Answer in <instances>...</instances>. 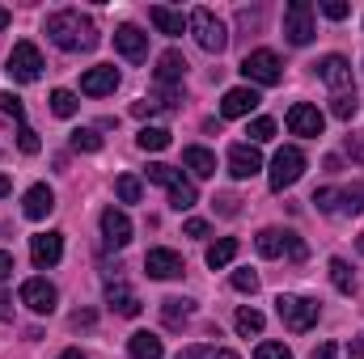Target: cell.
Masks as SVG:
<instances>
[{
  "label": "cell",
  "mask_w": 364,
  "mask_h": 359,
  "mask_svg": "<svg viewBox=\"0 0 364 359\" xmlns=\"http://www.w3.org/2000/svg\"><path fill=\"white\" fill-rule=\"evenodd\" d=\"M195 203H199V190H195V182H174V186H170V207H174V211H191V207H195Z\"/></svg>",
  "instance_id": "83f0119b"
},
{
  "label": "cell",
  "mask_w": 364,
  "mask_h": 359,
  "mask_svg": "<svg viewBox=\"0 0 364 359\" xmlns=\"http://www.w3.org/2000/svg\"><path fill=\"white\" fill-rule=\"evenodd\" d=\"M314 359H335V347H331V343H322V347L314 351Z\"/></svg>",
  "instance_id": "f907efd6"
},
{
  "label": "cell",
  "mask_w": 364,
  "mask_h": 359,
  "mask_svg": "<svg viewBox=\"0 0 364 359\" xmlns=\"http://www.w3.org/2000/svg\"><path fill=\"white\" fill-rule=\"evenodd\" d=\"M55 300H60V292H55V283H47V279H26L21 283V304L30 309V313H55Z\"/></svg>",
  "instance_id": "9c48e42d"
},
{
  "label": "cell",
  "mask_w": 364,
  "mask_h": 359,
  "mask_svg": "<svg viewBox=\"0 0 364 359\" xmlns=\"http://www.w3.org/2000/svg\"><path fill=\"white\" fill-rule=\"evenodd\" d=\"M136 144H140L144 153H161V148H170V131H166V127H144V131L136 136Z\"/></svg>",
  "instance_id": "4dcf8cb0"
},
{
  "label": "cell",
  "mask_w": 364,
  "mask_h": 359,
  "mask_svg": "<svg viewBox=\"0 0 364 359\" xmlns=\"http://www.w3.org/2000/svg\"><path fill=\"white\" fill-rule=\"evenodd\" d=\"M157 110H161V101H149V97L132 106V114H136V118H149V114H157Z\"/></svg>",
  "instance_id": "f6af8a7d"
},
{
  "label": "cell",
  "mask_w": 364,
  "mask_h": 359,
  "mask_svg": "<svg viewBox=\"0 0 364 359\" xmlns=\"http://www.w3.org/2000/svg\"><path fill=\"white\" fill-rule=\"evenodd\" d=\"M0 321H13V300L0 292Z\"/></svg>",
  "instance_id": "c3c4849f"
},
{
  "label": "cell",
  "mask_w": 364,
  "mask_h": 359,
  "mask_svg": "<svg viewBox=\"0 0 364 359\" xmlns=\"http://www.w3.org/2000/svg\"><path fill=\"white\" fill-rule=\"evenodd\" d=\"M246 136H250V144L259 148V144H267V140L275 136V123H272V118H255V123L246 127Z\"/></svg>",
  "instance_id": "8d00e7d4"
},
{
  "label": "cell",
  "mask_w": 364,
  "mask_h": 359,
  "mask_svg": "<svg viewBox=\"0 0 364 359\" xmlns=\"http://www.w3.org/2000/svg\"><path fill=\"white\" fill-rule=\"evenodd\" d=\"M55 359H85L81 351H64V355H55Z\"/></svg>",
  "instance_id": "11a10c76"
},
{
  "label": "cell",
  "mask_w": 364,
  "mask_h": 359,
  "mask_svg": "<svg viewBox=\"0 0 364 359\" xmlns=\"http://www.w3.org/2000/svg\"><path fill=\"white\" fill-rule=\"evenodd\" d=\"M0 110H4L9 118H17V123L26 118V106H21V97H17V93H0Z\"/></svg>",
  "instance_id": "60d3db41"
},
{
  "label": "cell",
  "mask_w": 364,
  "mask_h": 359,
  "mask_svg": "<svg viewBox=\"0 0 364 359\" xmlns=\"http://www.w3.org/2000/svg\"><path fill=\"white\" fill-rule=\"evenodd\" d=\"M305 174V153L301 148H279L275 153V161H272V174H267V182H272V190H288L292 182Z\"/></svg>",
  "instance_id": "52a82bcc"
},
{
  "label": "cell",
  "mask_w": 364,
  "mask_h": 359,
  "mask_svg": "<svg viewBox=\"0 0 364 359\" xmlns=\"http://www.w3.org/2000/svg\"><path fill=\"white\" fill-rule=\"evenodd\" d=\"M182 165H186L195 178H212V174H216V153L191 144V148H182Z\"/></svg>",
  "instance_id": "44dd1931"
},
{
  "label": "cell",
  "mask_w": 364,
  "mask_h": 359,
  "mask_svg": "<svg viewBox=\"0 0 364 359\" xmlns=\"http://www.w3.org/2000/svg\"><path fill=\"white\" fill-rule=\"evenodd\" d=\"M314 203H318V211H326V216H339V190H335V186H322V190H314Z\"/></svg>",
  "instance_id": "d590c367"
},
{
  "label": "cell",
  "mask_w": 364,
  "mask_h": 359,
  "mask_svg": "<svg viewBox=\"0 0 364 359\" xmlns=\"http://www.w3.org/2000/svg\"><path fill=\"white\" fill-rule=\"evenodd\" d=\"M259 101H263V97L250 89V85H237V89L225 93V101H220V114H225V118H246V114H250Z\"/></svg>",
  "instance_id": "d6986e66"
},
{
  "label": "cell",
  "mask_w": 364,
  "mask_h": 359,
  "mask_svg": "<svg viewBox=\"0 0 364 359\" xmlns=\"http://www.w3.org/2000/svg\"><path fill=\"white\" fill-rule=\"evenodd\" d=\"M229 283H233L237 292H250V296L259 292V275H255V270H233V279H229Z\"/></svg>",
  "instance_id": "ab89813d"
},
{
  "label": "cell",
  "mask_w": 364,
  "mask_h": 359,
  "mask_svg": "<svg viewBox=\"0 0 364 359\" xmlns=\"http://www.w3.org/2000/svg\"><path fill=\"white\" fill-rule=\"evenodd\" d=\"M13 81H21V85H30V81H38L43 77V51L34 47V43H17L13 51H9V68H4Z\"/></svg>",
  "instance_id": "8992f818"
},
{
  "label": "cell",
  "mask_w": 364,
  "mask_h": 359,
  "mask_svg": "<svg viewBox=\"0 0 364 359\" xmlns=\"http://www.w3.org/2000/svg\"><path fill=\"white\" fill-rule=\"evenodd\" d=\"M9 190H13V182H9V178H4V174H0V199H4Z\"/></svg>",
  "instance_id": "816d5d0a"
},
{
  "label": "cell",
  "mask_w": 364,
  "mask_h": 359,
  "mask_svg": "<svg viewBox=\"0 0 364 359\" xmlns=\"http://www.w3.org/2000/svg\"><path fill=\"white\" fill-rule=\"evenodd\" d=\"M208 220H186V237H208Z\"/></svg>",
  "instance_id": "bcb514c9"
},
{
  "label": "cell",
  "mask_w": 364,
  "mask_h": 359,
  "mask_svg": "<svg viewBox=\"0 0 364 359\" xmlns=\"http://www.w3.org/2000/svg\"><path fill=\"white\" fill-rule=\"evenodd\" d=\"M9 21H13V17H9V9H0V30H9Z\"/></svg>",
  "instance_id": "f5cc1de1"
},
{
  "label": "cell",
  "mask_w": 364,
  "mask_h": 359,
  "mask_svg": "<svg viewBox=\"0 0 364 359\" xmlns=\"http://www.w3.org/2000/svg\"><path fill=\"white\" fill-rule=\"evenodd\" d=\"M314 4L309 0H292L288 9H284V38L292 43V47H309L314 43Z\"/></svg>",
  "instance_id": "277c9868"
},
{
  "label": "cell",
  "mask_w": 364,
  "mask_h": 359,
  "mask_svg": "<svg viewBox=\"0 0 364 359\" xmlns=\"http://www.w3.org/2000/svg\"><path fill=\"white\" fill-rule=\"evenodd\" d=\"M318 77H322L335 93H352V64H348L343 55H326V60L318 64Z\"/></svg>",
  "instance_id": "2e32d148"
},
{
  "label": "cell",
  "mask_w": 364,
  "mask_h": 359,
  "mask_svg": "<svg viewBox=\"0 0 364 359\" xmlns=\"http://www.w3.org/2000/svg\"><path fill=\"white\" fill-rule=\"evenodd\" d=\"M149 21H153L161 34H170V38L186 30V17H182V13H174V9H166V4H153V9H149Z\"/></svg>",
  "instance_id": "cb8c5ba5"
},
{
  "label": "cell",
  "mask_w": 364,
  "mask_h": 359,
  "mask_svg": "<svg viewBox=\"0 0 364 359\" xmlns=\"http://www.w3.org/2000/svg\"><path fill=\"white\" fill-rule=\"evenodd\" d=\"M233 258H237V241H233V237H220V241L208 245V267L212 270H225Z\"/></svg>",
  "instance_id": "d4e9b609"
},
{
  "label": "cell",
  "mask_w": 364,
  "mask_h": 359,
  "mask_svg": "<svg viewBox=\"0 0 364 359\" xmlns=\"http://www.w3.org/2000/svg\"><path fill=\"white\" fill-rule=\"evenodd\" d=\"M106 304H110L119 317H140V309H144L140 296H136L127 283H110V287H106Z\"/></svg>",
  "instance_id": "ffe728a7"
},
{
  "label": "cell",
  "mask_w": 364,
  "mask_h": 359,
  "mask_svg": "<svg viewBox=\"0 0 364 359\" xmlns=\"http://www.w3.org/2000/svg\"><path fill=\"white\" fill-rule=\"evenodd\" d=\"M322 13H326V17H331V21H343V17H348V13H352V9H348V4H343V0H322Z\"/></svg>",
  "instance_id": "7bdbcfd3"
},
{
  "label": "cell",
  "mask_w": 364,
  "mask_h": 359,
  "mask_svg": "<svg viewBox=\"0 0 364 359\" xmlns=\"http://www.w3.org/2000/svg\"><path fill=\"white\" fill-rule=\"evenodd\" d=\"M233 326H237V334H263V326H267V317L259 313V309H237V317H233Z\"/></svg>",
  "instance_id": "f1b7e54d"
},
{
  "label": "cell",
  "mask_w": 364,
  "mask_h": 359,
  "mask_svg": "<svg viewBox=\"0 0 364 359\" xmlns=\"http://www.w3.org/2000/svg\"><path fill=\"white\" fill-rule=\"evenodd\" d=\"M144 270H149V279H178L182 270H186V263L174 250H149L144 254Z\"/></svg>",
  "instance_id": "4fadbf2b"
},
{
  "label": "cell",
  "mask_w": 364,
  "mask_h": 359,
  "mask_svg": "<svg viewBox=\"0 0 364 359\" xmlns=\"http://www.w3.org/2000/svg\"><path fill=\"white\" fill-rule=\"evenodd\" d=\"M331 283H335L343 296H352V292H356V275H352V267H348L343 258H331Z\"/></svg>",
  "instance_id": "f546056e"
},
{
  "label": "cell",
  "mask_w": 364,
  "mask_h": 359,
  "mask_svg": "<svg viewBox=\"0 0 364 359\" xmlns=\"http://www.w3.org/2000/svg\"><path fill=\"white\" fill-rule=\"evenodd\" d=\"M255 250L263 254V258H292V263H301L305 258V241L296 237V233H284V228H263L259 237H255Z\"/></svg>",
  "instance_id": "5b68a950"
},
{
  "label": "cell",
  "mask_w": 364,
  "mask_h": 359,
  "mask_svg": "<svg viewBox=\"0 0 364 359\" xmlns=\"http://www.w3.org/2000/svg\"><path fill=\"white\" fill-rule=\"evenodd\" d=\"M259 170H263V157H259L255 144H233V148H229V174H233V178L246 182V178H255Z\"/></svg>",
  "instance_id": "9a60e30c"
},
{
  "label": "cell",
  "mask_w": 364,
  "mask_h": 359,
  "mask_svg": "<svg viewBox=\"0 0 364 359\" xmlns=\"http://www.w3.org/2000/svg\"><path fill=\"white\" fill-rule=\"evenodd\" d=\"M242 72H246V81H255V85H279V77H284V64H279V55L275 51H250L246 60H242Z\"/></svg>",
  "instance_id": "ba28073f"
},
{
  "label": "cell",
  "mask_w": 364,
  "mask_h": 359,
  "mask_svg": "<svg viewBox=\"0 0 364 359\" xmlns=\"http://www.w3.org/2000/svg\"><path fill=\"white\" fill-rule=\"evenodd\" d=\"M119 89V68L114 64H97V68H90L85 77H81V93L85 97H106V93Z\"/></svg>",
  "instance_id": "7c38bea8"
},
{
  "label": "cell",
  "mask_w": 364,
  "mask_h": 359,
  "mask_svg": "<svg viewBox=\"0 0 364 359\" xmlns=\"http://www.w3.org/2000/svg\"><path fill=\"white\" fill-rule=\"evenodd\" d=\"M255 359H292V351H288L284 343H259Z\"/></svg>",
  "instance_id": "b9f144b4"
},
{
  "label": "cell",
  "mask_w": 364,
  "mask_h": 359,
  "mask_svg": "<svg viewBox=\"0 0 364 359\" xmlns=\"http://www.w3.org/2000/svg\"><path fill=\"white\" fill-rule=\"evenodd\" d=\"M178 359H242V355L225 351V347H186V351H178Z\"/></svg>",
  "instance_id": "836d02e7"
},
{
  "label": "cell",
  "mask_w": 364,
  "mask_h": 359,
  "mask_svg": "<svg viewBox=\"0 0 364 359\" xmlns=\"http://www.w3.org/2000/svg\"><path fill=\"white\" fill-rule=\"evenodd\" d=\"M114 47H119V55H127V60H144L149 55V34L140 30V26H119L114 30Z\"/></svg>",
  "instance_id": "e0dca14e"
},
{
  "label": "cell",
  "mask_w": 364,
  "mask_h": 359,
  "mask_svg": "<svg viewBox=\"0 0 364 359\" xmlns=\"http://www.w3.org/2000/svg\"><path fill=\"white\" fill-rule=\"evenodd\" d=\"M149 182H157V186H166V190H170L174 182H182V174L174 170V165H161V161H157V165H149Z\"/></svg>",
  "instance_id": "74e56055"
},
{
  "label": "cell",
  "mask_w": 364,
  "mask_h": 359,
  "mask_svg": "<svg viewBox=\"0 0 364 359\" xmlns=\"http://www.w3.org/2000/svg\"><path fill=\"white\" fill-rule=\"evenodd\" d=\"M102 237H106V245L123 250V245L132 241V220H127V211L106 207V211H102Z\"/></svg>",
  "instance_id": "5bb4252c"
},
{
  "label": "cell",
  "mask_w": 364,
  "mask_h": 359,
  "mask_svg": "<svg viewBox=\"0 0 364 359\" xmlns=\"http://www.w3.org/2000/svg\"><path fill=\"white\" fill-rule=\"evenodd\" d=\"M9 275H13V254L0 250V279H9Z\"/></svg>",
  "instance_id": "681fc988"
},
{
  "label": "cell",
  "mask_w": 364,
  "mask_h": 359,
  "mask_svg": "<svg viewBox=\"0 0 364 359\" xmlns=\"http://www.w3.org/2000/svg\"><path fill=\"white\" fill-rule=\"evenodd\" d=\"M73 148H77V153H97V148H102V136H97L93 127H77V131H73Z\"/></svg>",
  "instance_id": "e575fe53"
},
{
  "label": "cell",
  "mask_w": 364,
  "mask_h": 359,
  "mask_svg": "<svg viewBox=\"0 0 364 359\" xmlns=\"http://www.w3.org/2000/svg\"><path fill=\"white\" fill-rule=\"evenodd\" d=\"M284 123H288V131H292V136L318 140V136H322V123H326V118H322V110H318V106H309V101H296V106L288 110V118H284Z\"/></svg>",
  "instance_id": "30bf717a"
},
{
  "label": "cell",
  "mask_w": 364,
  "mask_h": 359,
  "mask_svg": "<svg viewBox=\"0 0 364 359\" xmlns=\"http://www.w3.org/2000/svg\"><path fill=\"white\" fill-rule=\"evenodd\" d=\"M114 194H119L123 203H140V178H132V174H123V178L114 182Z\"/></svg>",
  "instance_id": "f35d334b"
},
{
  "label": "cell",
  "mask_w": 364,
  "mask_h": 359,
  "mask_svg": "<svg viewBox=\"0 0 364 359\" xmlns=\"http://www.w3.org/2000/svg\"><path fill=\"white\" fill-rule=\"evenodd\" d=\"M356 110H360L356 89H352V93H335V97H331V114H335V118H343V123H348V118H356Z\"/></svg>",
  "instance_id": "1f68e13d"
},
{
  "label": "cell",
  "mask_w": 364,
  "mask_h": 359,
  "mask_svg": "<svg viewBox=\"0 0 364 359\" xmlns=\"http://www.w3.org/2000/svg\"><path fill=\"white\" fill-rule=\"evenodd\" d=\"M127 351H132V359H161V355H166L161 338H157V334H149V330L132 334V338H127Z\"/></svg>",
  "instance_id": "7402d4cb"
},
{
  "label": "cell",
  "mask_w": 364,
  "mask_h": 359,
  "mask_svg": "<svg viewBox=\"0 0 364 359\" xmlns=\"http://www.w3.org/2000/svg\"><path fill=\"white\" fill-rule=\"evenodd\" d=\"M348 153H352V161H360V165H364V140H360V136H352V140H348Z\"/></svg>",
  "instance_id": "7dc6e473"
},
{
  "label": "cell",
  "mask_w": 364,
  "mask_h": 359,
  "mask_svg": "<svg viewBox=\"0 0 364 359\" xmlns=\"http://www.w3.org/2000/svg\"><path fill=\"white\" fill-rule=\"evenodd\" d=\"M77 106H81V101H77V93H73V89H55V93H51V110H55L60 118H73V114H77Z\"/></svg>",
  "instance_id": "d6a6232c"
},
{
  "label": "cell",
  "mask_w": 364,
  "mask_h": 359,
  "mask_svg": "<svg viewBox=\"0 0 364 359\" xmlns=\"http://www.w3.org/2000/svg\"><path fill=\"white\" fill-rule=\"evenodd\" d=\"M182 77H186L182 51H166V55L157 60V81H161V85H182Z\"/></svg>",
  "instance_id": "603a6c76"
},
{
  "label": "cell",
  "mask_w": 364,
  "mask_h": 359,
  "mask_svg": "<svg viewBox=\"0 0 364 359\" xmlns=\"http://www.w3.org/2000/svg\"><path fill=\"white\" fill-rule=\"evenodd\" d=\"M275 313H279V321L292 330V334H305V330H314L318 326V317H322V304L318 300H309V296H275Z\"/></svg>",
  "instance_id": "3957f363"
},
{
  "label": "cell",
  "mask_w": 364,
  "mask_h": 359,
  "mask_svg": "<svg viewBox=\"0 0 364 359\" xmlns=\"http://www.w3.org/2000/svg\"><path fill=\"white\" fill-rule=\"evenodd\" d=\"M364 211V178L339 190V216H360Z\"/></svg>",
  "instance_id": "4316f807"
},
{
  "label": "cell",
  "mask_w": 364,
  "mask_h": 359,
  "mask_svg": "<svg viewBox=\"0 0 364 359\" xmlns=\"http://www.w3.org/2000/svg\"><path fill=\"white\" fill-rule=\"evenodd\" d=\"M348 355H352V359H364V343H356V347H352Z\"/></svg>",
  "instance_id": "db71d44e"
},
{
  "label": "cell",
  "mask_w": 364,
  "mask_h": 359,
  "mask_svg": "<svg viewBox=\"0 0 364 359\" xmlns=\"http://www.w3.org/2000/svg\"><path fill=\"white\" fill-rule=\"evenodd\" d=\"M186 30L195 34V43H199L208 55H220V51L229 47V30H225V21H220L212 9H191Z\"/></svg>",
  "instance_id": "7a4b0ae2"
},
{
  "label": "cell",
  "mask_w": 364,
  "mask_h": 359,
  "mask_svg": "<svg viewBox=\"0 0 364 359\" xmlns=\"http://www.w3.org/2000/svg\"><path fill=\"white\" fill-rule=\"evenodd\" d=\"M30 258H34L38 270L55 267L64 258V233H38V237H30Z\"/></svg>",
  "instance_id": "8fae6325"
},
{
  "label": "cell",
  "mask_w": 364,
  "mask_h": 359,
  "mask_svg": "<svg viewBox=\"0 0 364 359\" xmlns=\"http://www.w3.org/2000/svg\"><path fill=\"white\" fill-rule=\"evenodd\" d=\"M47 38L60 51H93L97 47V30L81 9H60L47 17Z\"/></svg>",
  "instance_id": "6da1fadb"
},
{
  "label": "cell",
  "mask_w": 364,
  "mask_h": 359,
  "mask_svg": "<svg viewBox=\"0 0 364 359\" xmlns=\"http://www.w3.org/2000/svg\"><path fill=\"white\" fill-rule=\"evenodd\" d=\"M186 317H191V300H182V296H170V300H161V321H166L170 330L186 326Z\"/></svg>",
  "instance_id": "484cf974"
},
{
  "label": "cell",
  "mask_w": 364,
  "mask_h": 359,
  "mask_svg": "<svg viewBox=\"0 0 364 359\" xmlns=\"http://www.w3.org/2000/svg\"><path fill=\"white\" fill-rule=\"evenodd\" d=\"M17 148H21V153H38V131L21 127V131H17Z\"/></svg>",
  "instance_id": "ee69618b"
},
{
  "label": "cell",
  "mask_w": 364,
  "mask_h": 359,
  "mask_svg": "<svg viewBox=\"0 0 364 359\" xmlns=\"http://www.w3.org/2000/svg\"><path fill=\"white\" fill-rule=\"evenodd\" d=\"M21 211H26V220H43V216H51V211H55V190H51L47 182L30 186L26 199H21Z\"/></svg>",
  "instance_id": "ac0fdd59"
}]
</instances>
